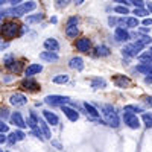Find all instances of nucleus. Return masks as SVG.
<instances>
[{"instance_id":"31","label":"nucleus","mask_w":152,"mask_h":152,"mask_svg":"<svg viewBox=\"0 0 152 152\" xmlns=\"http://www.w3.org/2000/svg\"><path fill=\"white\" fill-rule=\"evenodd\" d=\"M137 26H138L137 17H128L126 18V29H135Z\"/></svg>"},{"instance_id":"12","label":"nucleus","mask_w":152,"mask_h":152,"mask_svg":"<svg viewBox=\"0 0 152 152\" xmlns=\"http://www.w3.org/2000/svg\"><path fill=\"white\" fill-rule=\"evenodd\" d=\"M76 49H78L81 53H88L91 49V41L88 40V38H79V40L76 41Z\"/></svg>"},{"instance_id":"45","label":"nucleus","mask_w":152,"mask_h":152,"mask_svg":"<svg viewBox=\"0 0 152 152\" xmlns=\"http://www.w3.org/2000/svg\"><path fill=\"white\" fill-rule=\"evenodd\" d=\"M116 3H119V5H122V6H128V5H129L128 0H116Z\"/></svg>"},{"instance_id":"27","label":"nucleus","mask_w":152,"mask_h":152,"mask_svg":"<svg viewBox=\"0 0 152 152\" xmlns=\"http://www.w3.org/2000/svg\"><path fill=\"white\" fill-rule=\"evenodd\" d=\"M123 111L125 113H132V114H135V113H145V110L142 107H138V105H126L123 108Z\"/></svg>"},{"instance_id":"5","label":"nucleus","mask_w":152,"mask_h":152,"mask_svg":"<svg viewBox=\"0 0 152 152\" xmlns=\"http://www.w3.org/2000/svg\"><path fill=\"white\" fill-rule=\"evenodd\" d=\"M44 104L50 105V107H62L72 104V100L69 96H61V94H49L44 97Z\"/></svg>"},{"instance_id":"26","label":"nucleus","mask_w":152,"mask_h":152,"mask_svg":"<svg viewBox=\"0 0 152 152\" xmlns=\"http://www.w3.org/2000/svg\"><path fill=\"white\" fill-rule=\"evenodd\" d=\"M69 75H56V76H53V79H52V82L53 84H59V85H64V84H67L69 82Z\"/></svg>"},{"instance_id":"20","label":"nucleus","mask_w":152,"mask_h":152,"mask_svg":"<svg viewBox=\"0 0 152 152\" xmlns=\"http://www.w3.org/2000/svg\"><path fill=\"white\" fill-rule=\"evenodd\" d=\"M40 59H43L46 62H56L59 59V56L55 52H49V50H46V52H41L40 53Z\"/></svg>"},{"instance_id":"53","label":"nucleus","mask_w":152,"mask_h":152,"mask_svg":"<svg viewBox=\"0 0 152 152\" xmlns=\"http://www.w3.org/2000/svg\"><path fill=\"white\" fill-rule=\"evenodd\" d=\"M8 0H0V5H3V3H6Z\"/></svg>"},{"instance_id":"15","label":"nucleus","mask_w":152,"mask_h":152,"mask_svg":"<svg viewBox=\"0 0 152 152\" xmlns=\"http://www.w3.org/2000/svg\"><path fill=\"white\" fill-rule=\"evenodd\" d=\"M114 84H116L119 88H126V87L131 85V79L123 76V75H116L114 76Z\"/></svg>"},{"instance_id":"22","label":"nucleus","mask_w":152,"mask_h":152,"mask_svg":"<svg viewBox=\"0 0 152 152\" xmlns=\"http://www.w3.org/2000/svg\"><path fill=\"white\" fill-rule=\"evenodd\" d=\"M135 70L138 73H143V75H152V62H142L135 67Z\"/></svg>"},{"instance_id":"32","label":"nucleus","mask_w":152,"mask_h":152,"mask_svg":"<svg viewBox=\"0 0 152 152\" xmlns=\"http://www.w3.org/2000/svg\"><path fill=\"white\" fill-rule=\"evenodd\" d=\"M14 62H15V56L12 55V53L6 55V56H5V59H3V64H5V66H6L8 69H9V67H11L12 64H14Z\"/></svg>"},{"instance_id":"18","label":"nucleus","mask_w":152,"mask_h":152,"mask_svg":"<svg viewBox=\"0 0 152 152\" xmlns=\"http://www.w3.org/2000/svg\"><path fill=\"white\" fill-rule=\"evenodd\" d=\"M24 137H26V134H24L21 129H17V131H14V132H11V134H9L8 142H9L11 145H14V143H17V142L24 140Z\"/></svg>"},{"instance_id":"30","label":"nucleus","mask_w":152,"mask_h":152,"mask_svg":"<svg viewBox=\"0 0 152 152\" xmlns=\"http://www.w3.org/2000/svg\"><path fill=\"white\" fill-rule=\"evenodd\" d=\"M142 120H143L146 128H152V113H143L142 114Z\"/></svg>"},{"instance_id":"44","label":"nucleus","mask_w":152,"mask_h":152,"mask_svg":"<svg viewBox=\"0 0 152 152\" xmlns=\"http://www.w3.org/2000/svg\"><path fill=\"white\" fill-rule=\"evenodd\" d=\"M145 84H148V85H151V84H152V75L145 76Z\"/></svg>"},{"instance_id":"51","label":"nucleus","mask_w":152,"mask_h":152,"mask_svg":"<svg viewBox=\"0 0 152 152\" xmlns=\"http://www.w3.org/2000/svg\"><path fill=\"white\" fill-rule=\"evenodd\" d=\"M50 23H58V18L56 17H52V18H50Z\"/></svg>"},{"instance_id":"40","label":"nucleus","mask_w":152,"mask_h":152,"mask_svg":"<svg viewBox=\"0 0 152 152\" xmlns=\"http://www.w3.org/2000/svg\"><path fill=\"white\" fill-rule=\"evenodd\" d=\"M69 3H70V0H56V8L62 9V8H66Z\"/></svg>"},{"instance_id":"3","label":"nucleus","mask_w":152,"mask_h":152,"mask_svg":"<svg viewBox=\"0 0 152 152\" xmlns=\"http://www.w3.org/2000/svg\"><path fill=\"white\" fill-rule=\"evenodd\" d=\"M0 32H2V37L5 38V40H12V38H15L17 35L21 34L20 26H18L17 23H14V21H8V23H5L3 26L0 28Z\"/></svg>"},{"instance_id":"38","label":"nucleus","mask_w":152,"mask_h":152,"mask_svg":"<svg viewBox=\"0 0 152 152\" xmlns=\"http://www.w3.org/2000/svg\"><path fill=\"white\" fill-rule=\"evenodd\" d=\"M8 117H11L9 116V110L8 108H0V119H8Z\"/></svg>"},{"instance_id":"14","label":"nucleus","mask_w":152,"mask_h":152,"mask_svg":"<svg viewBox=\"0 0 152 152\" xmlns=\"http://www.w3.org/2000/svg\"><path fill=\"white\" fill-rule=\"evenodd\" d=\"M43 116H44V120H46L49 125H52V126H56V125L59 123V117L56 116L55 113L49 111V110H44V111H43Z\"/></svg>"},{"instance_id":"21","label":"nucleus","mask_w":152,"mask_h":152,"mask_svg":"<svg viewBox=\"0 0 152 152\" xmlns=\"http://www.w3.org/2000/svg\"><path fill=\"white\" fill-rule=\"evenodd\" d=\"M38 126H40V129H41L44 138H52V132H50L49 123H47L44 119H40V120H38Z\"/></svg>"},{"instance_id":"17","label":"nucleus","mask_w":152,"mask_h":152,"mask_svg":"<svg viewBox=\"0 0 152 152\" xmlns=\"http://www.w3.org/2000/svg\"><path fill=\"white\" fill-rule=\"evenodd\" d=\"M43 72V66L41 64H29L26 67V70H24V73H26V78H32L34 75L37 73H41Z\"/></svg>"},{"instance_id":"6","label":"nucleus","mask_w":152,"mask_h":152,"mask_svg":"<svg viewBox=\"0 0 152 152\" xmlns=\"http://www.w3.org/2000/svg\"><path fill=\"white\" fill-rule=\"evenodd\" d=\"M123 122L131 129H138L142 126L140 120H138V117H137V114H132V113H123Z\"/></svg>"},{"instance_id":"35","label":"nucleus","mask_w":152,"mask_h":152,"mask_svg":"<svg viewBox=\"0 0 152 152\" xmlns=\"http://www.w3.org/2000/svg\"><path fill=\"white\" fill-rule=\"evenodd\" d=\"M78 23H79V18L76 17V15H73V17H70V18L67 20V24H66V26H67V28H72V26H78Z\"/></svg>"},{"instance_id":"7","label":"nucleus","mask_w":152,"mask_h":152,"mask_svg":"<svg viewBox=\"0 0 152 152\" xmlns=\"http://www.w3.org/2000/svg\"><path fill=\"white\" fill-rule=\"evenodd\" d=\"M114 38H116V41L119 43H126L131 40V34L128 32L126 28H116L114 29Z\"/></svg>"},{"instance_id":"37","label":"nucleus","mask_w":152,"mask_h":152,"mask_svg":"<svg viewBox=\"0 0 152 152\" xmlns=\"http://www.w3.org/2000/svg\"><path fill=\"white\" fill-rule=\"evenodd\" d=\"M138 41H140L142 44H145V46H148V44L152 43V38L151 37H146V35H142L140 38H138Z\"/></svg>"},{"instance_id":"33","label":"nucleus","mask_w":152,"mask_h":152,"mask_svg":"<svg viewBox=\"0 0 152 152\" xmlns=\"http://www.w3.org/2000/svg\"><path fill=\"white\" fill-rule=\"evenodd\" d=\"M114 12H117V14H122V15H128V14H129V9H128V6H122V5H119V6L114 8Z\"/></svg>"},{"instance_id":"43","label":"nucleus","mask_w":152,"mask_h":152,"mask_svg":"<svg viewBox=\"0 0 152 152\" xmlns=\"http://www.w3.org/2000/svg\"><path fill=\"white\" fill-rule=\"evenodd\" d=\"M52 146H55L58 151H61V149H62V145H61L59 142H56V140H52Z\"/></svg>"},{"instance_id":"10","label":"nucleus","mask_w":152,"mask_h":152,"mask_svg":"<svg viewBox=\"0 0 152 152\" xmlns=\"http://www.w3.org/2000/svg\"><path fill=\"white\" fill-rule=\"evenodd\" d=\"M61 110H62L64 116H66L70 122H76V120L79 119V113L76 111L75 108H72V107H69V105H62V107H61Z\"/></svg>"},{"instance_id":"1","label":"nucleus","mask_w":152,"mask_h":152,"mask_svg":"<svg viewBox=\"0 0 152 152\" xmlns=\"http://www.w3.org/2000/svg\"><path fill=\"white\" fill-rule=\"evenodd\" d=\"M100 114H102V117H104L105 125L111 126V128H119L120 119H119V114H117L116 108L113 105H110V104L100 105Z\"/></svg>"},{"instance_id":"29","label":"nucleus","mask_w":152,"mask_h":152,"mask_svg":"<svg viewBox=\"0 0 152 152\" xmlns=\"http://www.w3.org/2000/svg\"><path fill=\"white\" fill-rule=\"evenodd\" d=\"M43 18H44V15L40 12V14H32V15H28V17H26V21L34 24V23H40Z\"/></svg>"},{"instance_id":"4","label":"nucleus","mask_w":152,"mask_h":152,"mask_svg":"<svg viewBox=\"0 0 152 152\" xmlns=\"http://www.w3.org/2000/svg\"><path fill=\"white\" fill-rule=\"evenodd\" d=\"M145 49V44H142L140 41H134V43H131V44H126L123 49H122V53H123V56H126V58H135V56H138L140 55V52Z\"/></svg>"},{"instance_id":"34","label":"nucleus","mask_w":152,"mask_h":152,"mask_svg":"<svg viewBox=\"0 0 152 152\" xmlns=\"http://www.w3.org/2000/svg\"><path fill=\"white\" fill-rule=\"evenodd\" d=\"M134 15H137V17H146V15H149V11L145 9V8H135L134 9Z\"/></svg>"},{"instance_id":"42","label":"nucleus","mask_w":152,"mask_h":152,"mask_svg":"<svg viewBox=\"0 0 152 152\" xmlns=\"http://www.w3.org/2000/svg\"><path fill=\"white\" fill-rule=\"evenodd\" d=\"M145 104L152 108V96H146V97H145Z\"/></svg>"},{"instance_id":"23","label":"nucleus","mask_w":152,"mask_h":152,"mask_svg":"<svg viewBox=\"0 0 152 152\" xmlns=\"http://www.w3.org/2000/svg\"><path fill=\"white\" fill-rule=\"evenodd\" d=\"M94 52H96V56H108V55L111 53V50H110L108 46L100 44V46H97V47L94 49Z\"/></svg>"},{"instance_id":"2","label":"nucleus","mask_w":152,"mask_h":152,"mask_svg":"<svg viewBox=\"0 0 152 152\" xmlns=\"http://www.w3.org/2000/svg\"><path fill=\"white\" fill-rule=\"evenodd\" d=\"M37 8V3L34 0H29V2H24V3H20L14 8H9L6 9V15H11V17H23L24 14L34 11Z\"/></svg>"},{"instance_id":"52","label":"nucleus","mask_w":152,"mask_h":152,"mask_svg":"<svg viewBox=\"0 0 152 152\" xmlns=\"http://www.w3.org/2000/svg\"><path fill=\"white\" fill-rule=\"evenodd\" d=\"M75 3H76V5H82L84 0H75Z\"/></svg>"},{"instance_id":"11","label":"nucleus","mask_w":152,"mask_h":152,"mask_svg":"<svg viewBox=\"0 0 152 152\" xmlns=\"http://www.w3.org/2000/svg\"><path fill=\"white\" fill-rule=\"evenodd\" d=\"M21 88H24V90H29V91H38L40 90V84H38L35 79L32 78H26L24 81H21Z\"/></svg>"},{"instance_id":"19","label":"nucleus","mask_w":152,"mask_h":152,"mask_svg":"<svg viewBox=\"0 0 152 152\" xmlns=\"http://www.w3.org/2000/svg\"><path fill=\"white\" fill-rule=\"evenodd\" d=\"M44 49L49 50V52H58L59 50V43L55 40V38H47V40L44 41Z\"/></svg>"},{"instance_id":"54","label":"nucleus","mask_w":152,"mask_h":152,"mask_svg":"<svg viewBox=\"0 0 152 152\" xmlns=\"http://www.w3.org/2000/svg\"><path fill=\"white\" fill-rule=\"evenodd\" d=\"M0 152H3V151H0Z\"/></svg>"},{"instance_id":"16","label":"nucleus","mask_w":152,"mask_h":152,"mask_svg":"<svg viewBox=\"0 0 152 152\" xmlns=\"http://www.w3.org/2000/svg\"><path fill=\"white\" fill-rule=\"evenodd\" d=\"M84 108H85V113H87V116H88V117H91L93 120H94V119H99L100 113L97 111L96 107H93L91 104H88V102H84Z\"/></svg>"},{"instance_id":"24","label":"nucleus","mask_w":152,"mask_h":152,"mask_svg":"<svg viewBox=\"0 0 152 152\" xmlns=\"http://www.w3.org/2000/svg\"><path fill=\"white\" fill-rule=\"evenodd\" d=\"M105 87H107L105 79H102V78H93V79H91V88H94V90L105 88Z\"/></svg>"},{"instance_id":"9","label":"nucleus","mask_w":152,"mask_h":152,"mask_svg":"<svg viewBox=\"0 0 152 152\" xmlns=\"http://www.w3.org/2000/svg\"><path fill=\"white\" fill-rule=\"evenodd\" d=\"M11 123L12 125H15L18 129H24L26 128V122H24V119H23V116H21V113H18V111H15V113H12L11 114Z\"/></svg>"},{"instance_id":"39","label":"nucleus","mask_w":152,"mask_h":152,"mask_svg":"<svg viewBox=\"0 0 152 152\" xmlns=\"http://www.w3.org/2000/svg\"><path fill=\"white\" fill-rule=\"evenodd\" d=\"M8 131H9V125H6L5 120H0V132L5 134V132H8Z\"/></svg>"},{"instance_id":"48","label":"nucleus","mask_w":152,"mask_h":152,"mask_svg":"<svg viewBox=\"0 0 152 152\" xmlns=\"http://www.w3.org/2000/svg\"><path fill=\"white\" fill-rule=\"evenodd\" d=\"M3 17H6V9L0 8V18H3Z\"/></svg>"},{"instance_id":"41","label":"nucleus","mask_w":152,"mask_h":152,"mask_svg":"<svg viewBox=\"0 0 152 152\" xmlns=\"http://www.w3.org/2000/svg\"><path fill=\"white\" fill-rule=\"evenodd\" d=\"M129 2H131V5H134L135 8H143V6H145L143 0H129Z\"/></svg>"},{"instance_id":"49","label":"nucleus","mask_w":152,"mask_h":152,"mask_svg":"<svg viewBox=\"0 0 152 152\" xmlns=\"http://www.w3.org/2000/svg\"><path fill=\"white\" fill-rule=\"evenodd\" d=\"M146 9H148V11L151 12V14H152V3H151V2H149V3L146 5Z\"/></svg>"},{"instance_id":"47","label":"nucleus","mask_w":152,"mask_h":152,"mask_svg":"<svg viewBox=\"0 0 152 152\" xmlns=\"http://www.w3.org/2000/svg\"><path fill=\"white\" fill-rule=\"evenodd\" d=\"M6 142H8V138L5 137V134L0 132V145H2V143H6Z\"/></svg>"},{"instance_id":"8","label":"nucleus","mask_w":152,"mask_h":152,"mask_svg":"<svg viewBox=\"0 0 152 152\" xmlns=\"http://www.w3.org/2000/svg\"><path fill=\"white\" fill-rule=\"evenodd\" d=\"M26 102H28V97L21 93H14L9 97V104L14 107H23V105H26Z\"/></svg>"},{"instance_id":"25","label":"nucleus","mask_w":152,"mask_h":152,"mask_svg":"<svg viewBox=\"0 0 152 152\" xmlns=\"http://www.w3.org/2000/svg\"><path fill=\"white\" fill-rule=\"evenodd\" d=\"M140 62H152V50H146V52H142L140 55L137 56Z\"/></svg>"},{"instance_id":"36","label":"nucleus","mask_w":152,"mask_h":152,"mask_svg":"<svg viewBox=\"0 0 152 152\" xmlns=\"http://www.w3.org/2000/svg\"><path fill=\"white\" fill-rule=\"evenodd\" d=\"M21 67H23V64H21V62L15 61V62H14V64H12L9 69H11L12 72H15V73H20V72H21Z\"/></svg>"},{"instance_id":"46","label":"nucleus","mask_w":152,"mask_h":152,"mask_svg":"<svg viewBox=\"0 0 152 152\" xmlns=\"http://www.w3.org/2000/svg\"><path fill=\"white\" fill-rule=\"evenodd\" d=\"M143 24H145V26H152V18H145Z\"/></svg>"},{"instance_id":"13","label":"nucleus","mask_w":152,"mask_h":152,"mask_svg":"<svg viewBox=\"0 0 152 152\" xmlns=\"http://www.w3.org/2000/svg\"><path fill=\"white\" fill-rule=\"evenodd\" d=\"M69 67L76 70V72H82L84 70V59L81 56H73L70 61H69Z\"/></svg>"},{"instance_id":"55","label":"nucleus","mask_w":152,"mask_h":152,"mask_svg":"<svg viewBox=\"0 0 152 152\" xmlns=\"http://www.w3.org/2000/svg\"><path fill=\"white\" fill-rule=\"evenodd\" d=\"M0 28H2V26H0Z\"/></svg>"},{"instance_id":"50","label":"nucleus","mask_w":152,"mask_h":152,"mask_svg":"<svg viewBox=\"0 0 152 152\" xmlns=\"http://www.w3.org/2000/svg\"><path fill=\"white\" fill-rule=\"evenodd\" d=\"M9 46V43H3V44H0V50H3V49H6Z\"/></svg>"},{"instance_id":"28","label":"nucleus","mask_w":152,"mask_h":152,"mask_svg":"<svg viewBox=\"0 0 152 152\" xmlns=\"http://www.w3.org/2000/svg\"><path fill=\"white\" fill-rule=\"evenodd\" d=\"M66 35L69 37V38H76L79 35V29H78V26H72V28H66Z\"/></svg>"}]
</instances>
